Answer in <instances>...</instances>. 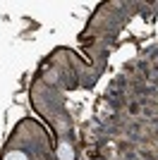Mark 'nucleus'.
Listing matches in <instances>:
<instances>
[{"mask_svg": "<svg viewBox=\"0 0 158 160\" xmlns=\"http://www.w3.org/2000/svg\"><path fill=\"white\" fill-rule=\"evenodd\" d=\"M58 158H60V160H74L72 146H70V143H60V148H58Z\"/></svg>", "mask_w": 158, "mask_h": 160, "instance_id": "obj_1", "label": "nucleus"}, {"mask_svg": "<svg viewBox=\"0 0 158 160\" xmlns=\"http://www.w3.org/2000/svg\"><path fill=\"white\" fill-rule=\"evenodd\" d=\"M5 160H26V155L22 153V151H12V153H7Z\"/></svg>", "mask_w": 158, "mask_h": 160, "instance_id": "obj_2", "label": "nucleus"}]
</instances>
